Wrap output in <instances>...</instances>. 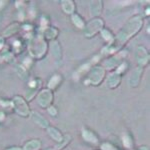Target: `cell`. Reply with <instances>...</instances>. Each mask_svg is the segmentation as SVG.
Here are the masks:
<instances>
[{"label": "cell", "instance_id": "obj_15", "mask_svg": "<svg viewBox=\"0 0 150 150\" xmlns=\"http://www.w3.org/2000/svg\"><path fill=\"white\" fill-rule=\"evenodd\" d=\"M118 64H120V57L113 56L105 61V68H107V69L114 68V67L117 66Z\"/></svg>", "mask_w": 150, "mask_h": 150}, {"label": "cell", "instance_id": "obj_3", "mask_svg": "<svg viewBox=\"0 0 150 150\" xmlns=\"http://www.w3.org/2000/svg\"><path fill=\"white\" fill-rule=\"evenodd\" d=\"M103 27V21L99 18L93 19L92 21H90L86 26L85 30V36L87 37H92L93 35H95L98 31L102 30Z\"/></svg>", "mask_w": 150, "mask_h": 150}, {"label": "cell", "instance_id": "obj_23", "mask_svg": "<svg viewBox=\"0 0 150 150\" xmlns=\"http://www.w3.org/2000/svg\"><path fill=\"white\" fill-rule=\"evenodd\" d=\"M57 35V29H54V28H48L46 31H45V36L48 39H52L54 38L55 36Z\"/></svg>", "mask_w": 150, "mask_h": 150}, {"label": "cell", "instance_id": "obj_24", "mask_svg": "<svg viewBox=\"0 0 150 150\" xmlns=\"http://www.w3.org/2000/svg\"><path fill=\"white\" fill-rule=\"evenodd\" d=\"M101 34H102V36L104 37V39H105L106 41H111V40L113 39L111 33L108 30H106V29H102V30H101Z\"/></svg>", "mask_w": 150, "mask_h": 150}, {"label": "cell", "instance_id": "obj_26", "mask_svg": "<svg viewBox=\"0 0 150 150\" xmlns=\"http://www.w3.org/2000/svg\"><path fill=\"white\" fill-rule=\"evenodd\" d=\"M101 148H102L103 150H115L114 147H113L112 145L109 144V143H105V144H103L102 146H101Z\"/></svg>", "mask_w": 150, "mask_h": 150}, {"label": "cell", "instance_id": "obj_2", "mask_svg": "<svg viewBox=\"0 0 150 150\" xmlns=\"http://www.w3.org/2000/svg\"><path fill=\"white\" fill-rule=\"evenodd\" d=\"M12 104H13L16 112H17L19 115L27 116L29 113H30L28 105L26 104L25 100H24L22 97H20V96H16V97H14Z\"/></svg>", "mask_w": 150, "mask_h": 150}, {"label": "cell", "instance_id": "obj_7", "mask_svg": "<svg viewBox=\"0 0 150 150\" xmlns=\"http://www.w3.org/2000/svg\"><path fill=\"white\" fill-rule=\"evenodd\" d=\"M136 59L138 61L140 65H145L147 64L149 60V55L147 50L145 49L143 46H139L136 49Z\"/></svg>", "mask_w": 150, "mask_h": 150}, {"label": "cell", "instance_id": "obj_10", "mask_svg": "<svg viewBox=\"0 0 150 150\" xmlns=\"http://www.w3.org/2000/svg\"><path fill=\"white\" fill-rule=\"evenodd\" d=\"M142 74V68L141 67H138L132 72V74L130 75L129 78V85L131 87H136L138 85L139 80H140V76Z\"/></svg>", "mask_w": 150, "mask_h": 150}, {"label": "cell", "instance_id": "obj_25", "mask_svg": "<svg viewBox=\"0 0 150 150\" xmlns=\"http://www.w3.org/2000/svg\"><path fill=\"white\" fill-rule=\"evenodd\" d=\"M123 142H124V145L126 147H131V145H132V141H131V139H130V137H129V135H124L123 136Z\"/></svg>", "mask_w": 150, "mask_h": 150}, {"label": "cell", "instance_id": "obj_30", "mask_svg": "<svg viewBox=\"0 0 150 150\" xmlns=\"http://www.w3.org/2000/svg\"><path fill=\"white\" fill-rule=\"evenodd\" d=\"M2 45H3V40H2V38H0V48H1Z\"/></svg>", "mask_w": 150, "mask_h": 150}, {"label": "cell", "instance_id": "obj_22", "mask_svg": "<svg viewBox=\"0 0 150 150\" xmlns=\"http://www.w3.org/2000/svg\"><path fill=\"white\" fill-rule=\"evenodd\" d=\"M18 28H19L18 24H13V25L9 26V27L7 28L5 31H4L3 34H4V36H10V35L13 34V33H15L16 31H17Z\"/></svg>", "mask_w": 150, "mask_h": 150}, {"label": "cell", "instance_id": "obj_18", "mask_svg": "<svg viewBox=\"0 0 150 150\" xmlns=\"http://www.w3.org/2000/svg\"><path fill=\"white\" fill-rule=\"evenodd\" d=\"M71 19L73 21V23L77 26L78 28H83L84 27V22L82 20V18H80V16L77 15V14H72Z\"/></svg>", "mask_w": 150, "mask_h": 150}, {"label": "cell", "instance_id": "obj_29", "mask_svg": "<svg viewBox=\"0 0 150 150\" xmlns=\"http://www.w3.org/2000/svg\"><path fill=\"white\" fill-rule=\"evenodd\" d=\"M4 119V114L3 112H0V120H3Z\"/></svg>", "mask_w": 150, "mask_h": 150}, {"label": "cell", "instance_id": "obj_8", "mask_svg": "<svg viewBox=\"0 0 150 150\" xmlns=\"http://www.w3.org/2000/svg\"><path fill=\"white\" fill-rule=\"evenodd\" d=\"M120 81H121V76H120V74L115 72V73L110 74L108 76L107 80H106V86L109 87V88H115V87L118 86Z\"/></svg>", "mask_w": 150, "mask_h": 150}, {"label": "cell", "instance_id": "obj_19", "mask_svg": "<svg viewBox=\"0 0 150 150\" xmlns=\"http://www.w3.org/2000/svg\"><path fill=\"white\" fill-rule=\"evenodd\" d=\"M16 72H17L18 76L20 77V78L22 79H27V71H26V69L24 68L23 66H21V65H17L16 66Z\"/></svg>", "mask_w": 150, "mask_h": 150}, {"label": "cell", "instance_id": "obj_21", "mask_svg": "<svg viewBox=\"0 0 150 150\" xmlns=\"http://www.w3.org/2000/svg\"><path fill=\"white\" fill-rule=\"evenodd\" d=\"M69 141H70V136H69V135H65L64 137H62L60 141H58V142H57L56 148H57V149H61V148H63V147L65 146V145L68 144V142H69Z\"/></svg>", "mask_w": 150, "mask_h": 150}, {"label": "cell", "instance_id": "obj_6", "mask_svg": "<svg viewBox=\"0 0 150 150\" xmlns=\"http://www.w3.org/2000/svg\"><path fill=\"white\" fill-rule=\"evenodd\" d=\"M45 50H46V44H45V42L43 40L38 39V40H35L34 42L32 43L30 52H31V55H33V56L39 57L44 54Z\"/></svg>", "mask_w": 150, "mask_h": 150}, {"label": "cell", "instance_id": "obj_27", "mask_svg": "<svg viewBox=\"0 0 150 150\" xmlns=\"http://www.w3.org/2000/svg\"><path fill=\"white\" fill-rule=\"evenodd\" d=\"M48 112H49L51 115L54 116L57 114V109L55 107H53V106H50V107H48Z\"/></svg>", "mask_w": 150, "mask_h": 150}, {"label": "cell", "instance_id": "obj_5", "mask_svg": "<svg viewBox=\"0 0 150 150\" xmlns=\"http://www.w3.org/2000/svg\"><path fill=\"white\" fill-rule=\"evenodd\" d=\"M52 92L49 89H43L42 91H40V93L38 94V104L43 108H46L50 105V103L52 102Z\"/></svg>", "mask_w": 150, "mask_h": 150}, {"label": "cell", "instance_id": "obj_31", "mask_svg": "<svg viewBox=\"0 0 150 150\" xmlns=\"http://www.w3.org/2000/svg\"><path fill=\"white\" fill-rule=\"evenodd\" d=\"M139 150H148V148L147 147H140Z\"/></svg>", "mask_w": 150, "mask_h": 150}, {"label": "cell", "instance_id": "obj_17", "mask_svg": "<svg viewBox=\"0 0 150 150\" xmlns=\"http://www.w3.org/2000/svg\"><path fill=\"white\" fill-rule=\"evenodd\" d=\"M47 132H48V134H49L54 140H56L57 142L60 141L62 138V135H61V133L59 132V130H57L56 128H54V127H48Z\"/></svg>", "mask_w": 150, "mask_h": 150}, {"label": "cell", "instance_id": "obj_9", "mask_svg": "<svg viewBox=\"0 0 150 150\" xmlns=\"http://www.w3.org/2000/svg\"><path fill=\"white\" fill-rule=\"evenodd\" d=\"M31 118H32L33 121H34L37 125H39L40 127H42V128L49 127V122H48L42 115H40L39 113L32 112L31 113Z\"/></svg>", "mask_w": 150, "mask_h": 150}, {"label": "cell", "instance_id": "obj_32", "mask_svg": "<svg viewBox=\"0 0 150 150\" xmlns=\"http://www.w3.org/2000/svg\"><path fill=\"white\" fill-rule=\"evenodd\" d=\"M46 150H53V149H46Z\"/></svg>", "mask_w": 150, "mask_h": 150}, {"label": "cell", "instance_id": "obj_12", "mask_svg": "<svg viewBox=\"0 0 150 150\" xmlns=\"http://www.w3.org/2000/svg\"><path fill=\"white\" fill-rule=\"evenodd\" d=\"M82 136H83L84 140L87 142H90V143H93V144L98 143V138L96 137V135L94 134L93 132L90 131V130L83 129V131H82Z\"/></svg>", "mask_w": 150, "mask_h": 150}, {"label": "cell", "instance_id": "obj_14", "mask_svg": "<svg viewBox=\"0 0 150 150\" xmlns=\"http://www.w3.org/2000/svg\"><path fill=\"white\" fill-rule=\"evenodd\" d=\"M50 51H51L52 55L56 59H60L61 58V48L59 46V43L57 41H53L50 46Z\"/></svg>", "mask_w": 150, "mask_h": 150}, {"label": "cell", "instance_id": "obj_1", "mask_svg": "<svg viewBox=\"0 0 150 150\" xmlns=\"http://www.w3.org/2000/svg\"><path fill=\"white\" fill-rule=\"evenodd\" d=\"M141 26H142V20L139 16H136V17H133L132 19H130L124 25L122 30L118 33L117 37H116L117 46H119V45L123 44L124 42H126L132 35H134L136 32H138L139 29L141 28Z\"/></svg>", "mask_w": 150, "mask_h": 150}, {"label": "cell", "instance_id": "obj_11", "mask_svg": "<svg viewBox=\"0 0 150 150\" xmlns=\"http://www.w3.org/2000/svg\"><path fill=\"white\" fill-rule=\"evenodd\" d=\"M101 9H102V2L101 1H91L89 10L92 16H97L100 14Z\"/></svg>", "mask_w": 150, "mask_h": 150}, {"label": "cell", "instance_id": "obj_4", "mask_svg": "<svg viewBox=\"0 0 150 150\" xmlns=\"http://www.w3.org/2000/svg\"><path fill=\"white\" fill-rule=\"evenodd\" d=\"M104 74H105V70L102 67H95L90 71V74H89V78H88V82L93 85H98L101 81L103 80L104 78Z\"/></svg>", "mask_w": 150, "mask_h": 150}, {"label": "cell", "instance_id": "obj_28", "mask_svg": "<svg viewBox=\"0 0 150 150\" xmlns=\"http://www.w3.org/2000/svg\"><path fill=\"white\" fill-rule=\"evenodd\" d=\"M6 150H22V149H21L20 147H11V148L6 149Z\"/></svg>", "mask_w": 150, "mask_h": 150}, {"label": "cell", "instance_id": "obj_13", "mask_svg": "<svg viewBox=\"0 0 150 150\" xmlns=\"http://www.w3.org/2000/svg\"><path fill=\"white\" fill-rule=\"evenodd\" d=\"M41 147V141L37 139H33L28 141L24 145L23 150H38Z\"/></svg>", "mask_w": 150, "mask_h": 150}, {"label": "cell", "instance_id": "obj_20", "mask_svg": "<svg viewBox=\"0 0 150 150\" xmlns=\"http://www.w3.org/2000/svg\"><path fill=\"white\" fill-rule=\"evenodd\" d=\"M60 76L59 75H54V76L52 77L51 79H50V81L48 82V87H49V88H55V87H56L58 84H59V82H60Z\"/></svg>", "mask_w": 150, "mask_h": 150}, {"label": "cell", "instance_id": "obj_16", "mask_svg": "<svg viewBox=\"0 0 150 150\" xmlns=\"http://www.w3.org/2000/svg\"><path fill=\"white\" fill-rule=\"evenodd\" d=\"M62 9L65 13L67 14H73L74 12V3L72 1H62Z\"/></svg>", "mask_w": 150, "mask_h": 150}]
</instances>
